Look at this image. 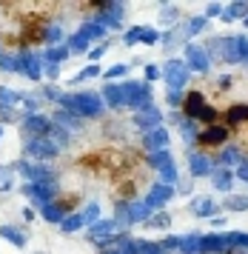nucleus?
Here are the masks:
<instances>
[{
	"label": "nucleus",
	"mask_w": 248,
	"mask_h": 254,
	"mask_svg": "<svg viewBox=\"0 0 248 254\" xmlns=\"http://www.w3.org/2000/svg\"><path fill=\"white\" fill-rule=\"evenodd\" d=\"M60 89H57V86H43V89H40V92H37V100H60Z\"/></svg>",
	"instance_id": "obj_35"
},
{
	"label": "nucleus",
	"mask_w": 248,
	"mask_h": 254,
	"mask_svg": "<svg viewBox=\"0 0 248 254\" xmlns=\"http://www.w3.org/2000/svg\"><path fill=\"white\" fill-rule=\"evenodd\" d=\"M125 74H128V63H117V66H112V69L103 71V77H106L109 83L120 80V77H125Z\"/></svg>",
	"instance_id": "obj_30"
},
{
	"label": "nucleus",
	"mask_w": 248,
	"mask_h": 254,
	"mask_svg": "<svg viewBox=\"0 0 248 254\" xmlns=\"http://www.w3.org/2000/svg\"><path fill=\"white\" fill-rule=\"evenodd\" d=\"M0 71H17V58H11V55H0Z\"/></svg>",
	"instance_id": "obj_40"
},
{
	"label": "nucleus",
	"mask_w": 248,
	"mask_h": 254,
	"mask_svg": "<svg viewBox=\"0 0 248 254\" xmlns=\"http://www.w3.org/2000/svg\"><path fill=\"white\" fill-rule=\"evenodd\" d=\"M211 183H214V189H220V191H228V189H231V183H234V174L228 172V169H223V172H214Z\"/></svg>",
	"instance_id": "obj_23"
},
{
	"label": "nucleus",
	"mask_w": 248,
	"mask_h": 254,
	"mask_svg": "<svg viewBox=\"0 0 248 254\" xmlns=\"http://www.w3.org/2000/svg\"><path fill=\"white\" fill-rule=\"evenodd\" d=\"M140 43H146V46H157L160 43V32L157 29H151V26H146V29H143V37H140Z\"/></svg>",
	"instance_id": "obj_36"
},
{
	"label": "nucleus",
	"mask_w": 248,
	"mask_h": 254,
	"mask_svg": "<svg viewBox=\"0 0 248 254\" xmlns=\"http://www.w3.org/2000/svg\"><path fill=\"white\" fill-rule=\"evenodd\" d=\"M228 140H231V128H228L226 123H208L205 128L197 131V140H194V143L203 146V149H220Z\"/></svg>",
	"instance_id": "obj_2"
},
{
	"label": "nucleus",
	"mask_w": 248,
	"mask_h": 254,
	"mask_svg": "<svg viewBox=\"0 0 248 254\" xmlns=\"http://www.w3.org/2000/svg\"><path fill=\"white\" fill-rule=\"evenodd\" d=\"M106 52H109V40H103L100 46L89 49V52H86V55H89V60H91V63H97V60H100L103 55H106Z\"/></svg>",
	"instance_id": "obj_39"
},
{
	"label": "nucleus",
	"mask_w": 248,
	"mask_h": 254,
	"mask_svg": "<svg viewBox=\"0 0 248 254\" xmlns=\"http://www.w3.org/2000/svg\"><path fill=\"white\" fill-rule=\"evenodd\" d=\"M14 186V169L11 166H0V191H9Z\"/></svg>",
	"instance_id": "obj_32"
},
{
	"label": "nucleus",
	"mask_w": 248,
	"mask_h": 254,
	"mask_svg": "<svg viewBox=\"0 0 248 254\" xmlns=\"http://www.w3.org/2000/svg\"><path fill=\"white\" fill-rule=\"evenodd\" d=\"M160 123H163V115L157 109H146V112H137L134 115V126L143 128V134L151 131V128H160Z\"/></svg>",
	"instance_id": "obj_11"
},
{
	"label": "nucleus",
	"mask_w": 248,
	"mask_h": 254,
	"mask_svg": "<svg viewBox=\"0 0 248 254\" xmlns=\"http://www.w3.org/2000/svg\"><path fill=\"white\" fill-rule=\"evenodd\" d=\"M171 197H174V189L171 186H163V183H157L151 191H148V200H143L148 208H160V206H166Z\"/></svg>",
	"instance_id": "obj_12"
},
{
	"label": "nucleus",
	"mask_w": 248,
	"mask_h": 254,
	"mask_svg": "<svg viewBox=\"0 0 248 254\" xmlns=\"http://www.w3.org/2000/svg\"><path fill=\"white\" fill-rule=\"evenodd\" d=\"M0 237H6V240H11L14 246H26V240H29V234L23 229H17V226H0Z\"/></svg>",
	"instance_id": "obj_16"
},
{
	"label": "nucleus",
	"mask_w": 248,
	"mask_h": 254,
	"mask_svg": "<svg viewBox=\"0 0 248 254\" xmlns=\"http://www.w3.org/2000/svg\"><path fill=\"white\" fill-rule=\"evenodd\" d=\"M43 74L49 80H57V77H60V63H46L43 60Z\"/></svg>",
	"instance_id": "obj_41"
},
{
	"label": "nucleus",
	"mask_w": 248,
	"mask_h": 254,
	"mask_svg": "<svg viewBox=\"0 0 248 254\" xmlns=\"http://www.w3.org/2000/svg\"><path fill=\"white\" fill-rule=\"evenodd\" d=\"M103 103H106V109H120V106H125L123 100V86L120 83H109V86H103Z\"/></svg>",
	"instance_id": "obj_13"
},
{
	"label": "nucleus",
	"mask_w": 248,
	"mask_h": 254,
	"mask_svg": "<svg viewBox=\"0 0 248 254\" xmlns=\"http://www.w3.org/2000/svg\"><path fill=\"white\" fill-rule=\"evenodd\" d=\"M43 43H46V49H49V46H63V43H66V32H63V26H60V23H49V26H46Z\"/></svg>",
	"instance_id": "obj_15"
},
{
	"label": "nucleus",
	"mask_w": 248,
	"mask_h": 254,
	"mask_svg": "<svg viewBox=\"0 0 248 254\" xmlns=\"http://www.w3.org/2000/svg\"><path fill=\"white\" fill-rule=\"evenodd\" d=\"M143 29H146V26H131V29H128V32L123 35V43H125V46H134V43H140V37H143Z\"/></svg>",
	"instance_id": "obj_34"
},
{
	"label": "nucleus",
	"mask_w": 248,
	"mask_h": 254,
	"mask_svg": "<svg viewBox=\"0 0 248 254\" xmlns=\"http://www.w3.org/2000/svg\"><path fill=\"white\" fill-rule=\"evenodd\" d=\"M180 191H191V177H186V180H180Z\"/></svg>",
	"instance_id": "obj_46"
},
{
	"label": "nucleus",
	"mask_w": 248,
	"mask_h": 254,
	"mask_svg": "<svg viewBox=\"0 0 248 254\" xmlns=\"http://www.w3.org/2000/svg\"><path fill=\"white\" fill-rule=\"evenodd\" d=\"M146 226L148 229H169L171 226V214L169 211H151L146 220Z\"/></svg>",
	"instance_id": "obj_22"
},
{
	"label": "nucleus",
	"mask_w": 248,
	"mask_h": 254,
	"mask_svg": "<svg viewBox=\"0 0 248 254\" xmlns=\"http://www.w3.org/2000/svg\"><path fill=\"white\" fill-rule=\"evenodd\" d=\"M157 77H163V69H160V66H154V63H148V66H146V83L157 80Z\"/></svg>",
	"instance_id": "obj_42"
},
{
	"label": "nucleus",
	"mask_w": 248,
	"mask_h": 254,
	"mask_svg": "<svg viewBox=\"0 0 248 254\" xmlns=\"http://www.w3.org/2000/svg\"><path fill=\"white\" fill-rule=\"evenodd\" d=\"M71 58V52H68V46L63 43V46H49L43 52V60L46 63H60V60H68Z\"/></svg>",
	"instance_id": "obj_21"
},
{
	"label": "nucleus",
	"mask_w": 248,
	"mask_h": 254,
	"mask_svg": "<svg viewBox=\"0 0 248 254\" xmlns=\"http://www.w3.org/2000/svg\"><path fill=\"white\" fill-rule=\"evenodd\" d=\"M57 143L52 137H40V140H32V143H26V149H23V154L26 157H32V160H52V157H57Z\"/></svg>",
	"instance_id": "obj_6"
},
{
	"label": "nucleus",
	"mask_w": 248,
	"mask_h": 254,
	"mask_svg": "<svg viewBox=\"0 0 248 254\" xmlns=\"http://www.w3.org/2000/svg\"><path fill=\"white\" fill-rule=\"evenodd\" d=\"M52 123L60 126L63 131H83V117H77L74 112H66V109H57L52 115Z\"/></svg>",
	"instance_id": "obj_9"
},
{
	"label": "nucleus",
	"mask_w": 248,
	"mask_h": 254,
	"mask_svg": "<svg viewBox=\"0 0 248 254\" xmlns=\"http://www.w3.org/2000/svg\"><path fill=\"white\" fill-rule=\"evenodd\" d=\"M34 254H46V252H34Z\"/></svg>",
	"instance_id": "obj_49"
},
{
	"label": "nucleus",
	"mask_w": 248,
	"mask_h": 254,
	"mask_svg": "<svg viewBox=\"0 0 248 254\" xmlns=\"http://www.w3.org/2000/svg\"><path fill=\"white\" fill-rule=\"evenodd\" d=\"M23 103V94L9 89V86H0V106H17Z\"/></svg>",
	"instance_id": "obj_24"
},
{
	"label": "nucleus",
	"mask_w": 248,
	"mask_h": 254,
	"mask_svg": "<svg viewBox=\"0 0 248 254\" xmlns=\"http://www.w3.org/2000/svg\"><path fill=\"white\" fill-rule=\"evenodd\" d=\"M191 208H194V214H200V217H205V214H214V203H211V197H197Z\"/></svg>",
	"instance_id": "obj_28"
},
{
	"label": "nucleus",
	"mask_w": 248,
	"mask_h": 254,
	"mask_svg": "<svg viewBox=\"0 0 248 254\" xmlns=\"http://www.w3.org/2000/svg\"><path fill=\"white\" fill-rule=\"evenodd\" d=\"M237 43H240V63H248V37L237 35Z\"/></svg>",
	"instance_id": "obj_43"
},
{
	"label": "nucleus",
	"mask_w": 248,
	"mask_h": 254,
	"mask_svg": "<svg viewBox=\"0 0 248 254\" xmlns=\"http://www.w3.org/2000/svg\"><path fill=\"white\" fill-rule=\"evenodd\" d=\"M246 14H248V3H231V6H223V17L220 20L231 23V20H240Z\"/></svg>",
	"instance_id": "obj_18"
},
{
	"label": "nucleus",
	"mask_w": 248,
	"mask_h": 254,
	"mask_svg": "<svg viewBox=\"0 0 248 254\" xmlns=\"http://www.w3.org/2000/svg\"><path fill=\"white\" fill-rule=\"evenodd\" d=\"M23 112H17L14 106H0V126L3 123H23Z\"/></svg>",
	"instance_id": "obj_27"
},
{
	"label": "nucleus",
	"mask_w": 248,
	"mask_h": 254,
	"mask_svg": "<svg viewBox=\"0 0 248 254\" xmlns=\"http://www.w3.org/2000/svg\"><path fill=\"white\" fill-rule=\"evenodd\" d=\"M86 226V220H83V214H68V217H63V223H60V231H66V234H71V231H77Z\"/></svg>",
	"instance_id": "obj_26"
},
{
	"label": "nucleus",
	"mask_w": 248,
	"mask_h": 254,
	"mask_svg": "<svg viewBox=\"0 0 248 254\" xmlns=\"http://www.w3.org/2000/svg\"><path fill=\"white\" fill-rule=\"evenodd\" d=\"M188 23V32H191V37L194 35H200L203 29H208V17H191V20H186Z\"/></svg>",
	"instance_id": "obj_37"
},
{
	"label": "nucleus",
	"mask_w": 248,
	"mask_h": 254,
	"mask_svg": "<svg viewBox=\"0 0 248 254\" xmlns=\"http://www.w3.org/2000/svg\"><path fill=\"white\" fill-rule=\"evenodd\" d=\"M166 100H169L171 106H183V92H177V89H169V92H166Z\"/></svg>",
	"instance_id": "obj_44"
},
{
	"label": "nucleus",
	"mask_w": 248,
	"mask_h": 254,
	"mask_svg": "<svg viewBox=\"0 0 248 254\" xmlns=\"http://www.w3.org/2000/svg\"><path fill=\"white\" fill-rule=\"evenodd\" d=\"M17 74H26L29 80H40L43 77V55H37L32 49H20V55H17Z\"/></svg>",
	"instance_id": "obj_3"
},
{
	"label": "nucleus",
	"mask_w": 248,
	"mask_h": 254,
	"mask_svg": "<svg viewBox=\"0 0 248 254\" xmlns=\"http://www.w3.org/2000/svg\"><path fill=\"white\" fill-rule=\"evenodd\" d=\"M0 55H3V52H0Z\"/></svg>",
	"instance_id": "obj_50"
},
{
	"label": "nucleus",
	"mask_w": 248,
	"mask_h": 254,
	"mask_svg": "<svg viewBox=\"0 0 248 254\" xmlns=\"http://www.w3.org/2000/svg\"><path fill=\"white\" fill-rule=\"evenodd\" d=\"M49 131H52V120H49L46 115L23 117L20 134L26 137V143H32V140H40V137H49Z\"/></svg>",
	"instance_id": "obj_4"
},
{
	"label": "nucleus",
	"mask_w": 248,
	"mask_h": 254,
	"mask_svg": "<svg viewBox=\"0 0 248 254\" xmlns=\"http://www.w3.org/2000/svg\"><path fill=\"white\" fill-rule=\"evenodd\" d=\"M143 146H146L151 154H154V151H163L166 146H169V131H166L163 126L146 131V134H143Z\"/></svg>",
	"instance_id": "obj_10"
},
{
	"label": "nucleus",
	"mask_w": 248,
	"mask_h": 254,
	"mask_svg": "<svg viewBox=\"0 0 248 254\" xmlns=\"http://www.w3.org/2000/svg\"><path fill=\"white\" fill-rule=\"evenodd\" d=\"M66 46H68V52H71V55H83V52H89V49H91L89 43H86V40L77 35V32L66 37Z\"/></svg>",
	"instance_id": "obj_25"
},
{
	"label": "nucleus",
	"mask_w": 248,
	"mask_h": 254,
	"mask_svg": "<svg viewBox=\"0 0 248 254\" xmlns=\"http://www.w3.org/2000/svg\"><path fill=\"white\" fill-rule=\"evenodd\" d=\"M183 55H186V66L191 71H208V66H211V58L205 55L203 43H186Z\"/></svg>",
	"instance_id": "obj_7"
},
{
	"label": "nucleus",
	"mask_w": 248,
	"mask_h": 254,
	"mask_svg": "<svg viewBox=\"0 0 248 254\" xmlns=\"http://www.w3.org/2000/svg\"><path fill=\"white\" fill-rule=\"evenodd\" d=\"M160 40H163V49H166V52H171V49H177V46H186V43H191L188 23H186V20H180L177 26H171L166 35H160Z\"/></svg>",
	"instance_id": "obj_8"
},
{
	"label": "nucleus",
	"mask_w": 248,
	"mask_h": 254,
	"mask_svg": "<svg viewBox=\"0 0 248 254\" xmlns=\"http://www.w3.org/2000/svg\"><path fill=\"white\" fill-rule=\"evenodd\" d=\"M208 17H214V14H223V6H220V3H211V6H208Z\"/></svg>",
	"instance_id": "obj_45"
},
{
	"label": "nucleus",
	"mask_w": 248,
	"mask_h": 254,
	"mask_svg": "<svg viewBox=\"0 0 248 254\" xmlns=\"http://www.w3.org/2000/svg\"><path fill=\"white\" fill-rule=\"evenodd\" d=\"M0 137H3V126H0Z\"/></svg>",
	"instance_id": "obj_48"
},
{
	"label": "nucleus",
	"mask_w": 248,
	"mask_h": 254,
	"mask_svg": "<svg viewBox=\"0 0 248 254\" xmlns=\"http://www.w3.org/2000/svg\"><path fill=\"white\" fill-rule=\"evenodd\" d=\"M163 77H166V83H169V89L183 92V86H186L188 77H191V69L186 66V60H169V63L163 66Z\"/></svg>",
	"instance_id": "obj_5"
},
{
	"label": "nucleus",
	"mask_w": 248,
	"mask_h": 254,
	"mask_svg": "<svg viewBox=\"0 0 248 254\" xmlns=\"http://www.w3.org/2000/svg\"><path fill=\"white\" fill-rule=\"evenodd\" d=\"M160 23L163 26H177L180 23V9L171 6V3H163V6H160Z\"/></svg>",
	"instance_id": "obj_19"
},
{
	"label": "nucleus",
	"mask_w": 248,
	"mask_h": 254,
	"mask_svg": "<svg viewBox=\"0 0 248 254\" xmlns=\"http://www.w3.org/2000/svg\"><path fill=\"white\" fill-rule=\"evenodd\" d=\"M151 166L163 172V169H169V166H174V163H171V154L163 149V151H154V154H151Z\"/></svg>",
	"instance_id": "obj_31"
},
{
	"label": "nucleus",
	"mask_w": 248,
	"mask_h": 254,
	"mask_svg": "<svg viewBox=\"0 0 248 254\" xmlns=\"http://www.w3.org/2000/svg\"><path fill=\"white\" fill-rule=\"evenodd\" d=\"M100 74H103L100 66H97V63H89V66H83V69H80L68 83H71V86H77V83H83V80H94V77H100Z\"/></svg>",
	"instance_id": "obj_17"
},
{
	"label": "nucleus",
	"mask_w": 248,
	"mask_h": 254,
	"mask_svg": "<svg viewBox=\"0 0 248 254\" xmlns=\"http://www.w3.org/2000/svg\"><path fill=\"white\" fill-rule=\"evenodd\" d=\"M77 35L91 46L94 40H100V43L106 40V29H103L100 23H94V20H83V23H80V29H77Z\"/></svg>",
	"instance_id": "obj_14"
},
{
	"label": "nucleus",
	"mask_w": 248,
	"mask_h": 254,
	"mask_svg": "<svg viewBox=\"0 0 248 254\" xmlns=\"http://www.w3.org/2000/svg\"><path fill=\"white\" fill-rule=\"evenodd\" d=\"M188 163H191V174H205L211 169V160L205 157L203 151H191L188 154Z\"/></svg>",
	"instance_id": "obj_20"
},
{
	"label": "nucleus",
	"mask_w": 248,
	"mask_h": 254,
	"mask_svg": "<svg viewBox=\"0 0 248 254\" xmlns=\"http://www.w3.org/2000/svg\"><path fill=\"white\" fill-rule=\"evenodd\" d=\"M180 252L183 254H197V252H200V237H197V234L180 237Z\"/></svg>",
	"instance_id": "obj_29"
},
{
	"label": "nucleus",
	"mask_w": 248,
	"mask_h": 254,
	"mask_svg": "<svg viewBox=\"0 0 248 254\" xmlns=\"http://www.w3.org/2000/svg\"><path fill=\"white\" fill-rule=\"evenodd\" d=\"M226 208L228 211H246L248 208V194H234L226 200Z\"/></svg>",
	"instance_id": "obj_33"
},
{
	"label": "nucleus",
	"mask_w": 248,
	"mask_h": 254,
	"mask_svg": "<svg viewBox=\"0 0 248 254\" xmlns=\"http://www.w3.org/2000/svg\"><path fill=\"white\" fill-rule=\"evenodd\" d=\"M243 23H246V29H248V14H246V17H243Z\"/></svg>",
	"instance_id": "obj_47"
},
{
	"label": "nucleus",
	"mask_w": 248,
	"mask_h": 254,
	"mask_svg": "<svg viewBox=\"0 0 248 254\" xmlns=\"http://www.w3.org/2000/svg\"><path fill=\"white\" fill-rule=\"evenodd\" d=\"M83 220H86V223H97V220H100V206H97V203H89V206H86V211H83Z\"/></svg>",
	"instance_id": "obj_38"
},
{
	"label": "nucleus",
	"mask_w": 248,
	"mask_h": 254,
	"mask_svg": "<svg viewBox=\"0 0 248 254\" xmlns=\"http://www.w3.org/2000/svg\"><path fill=\"white\" fill-rule=\"evenodd\" d=\"M57 103L63 106L66 112H74L77 117H83V120H86V117H100L103 109H106L103 97L100 94H94V92H77V94L63 92Z\"/></svg>",
	"instance_id": "obj_1"
}]
</instances>
